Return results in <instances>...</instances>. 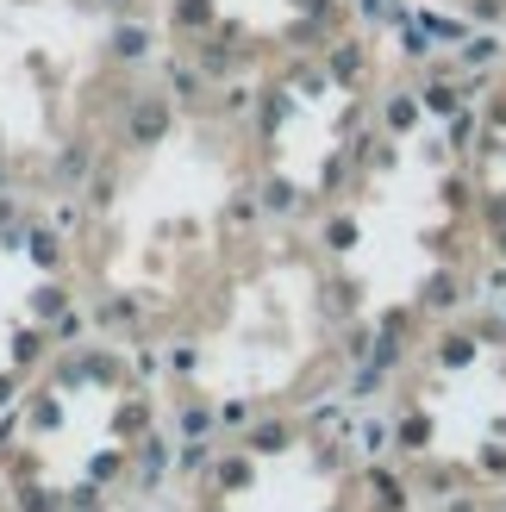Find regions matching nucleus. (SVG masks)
<instances>
[{"label": "nucleus", "instance_id": "obj_1", "mask_svg": "<svg viewBox=\"0 0 506 512\" xmlns=\"http://www.w3.org/2000/svg\"><path fill=\"white\" fill-rule=\"evenodd\" d=\"M269 219L244 94L163 69L57 213L82 331L157 356Z\"/></svg>", "mask_w": 506, "mask_h": 512}, {"label": "nucleus", "instance_id": "obj_2", "mask_svg": "<svg viewBox=\"0 0 506 512\" xmlns=\"http://www.w3.org/2000/svg\"><path fill=\"white\" fill-rule=\"evenodd\" d=\"M469 88L475 69L463 75L413 50L369 150L313 219L363 325L369 375L494 281L469 182Z\"/></svg>", "mask_w": 506, "mask_h": 512}, {"label": "nucleus", "instance_id": "obj_3", "mask_svg": "<svg viewBox=\"0 0 506 512\" xmlns=\"http://www.w3.org/2000/svg\"><path fill=\"white\" fill-rule=\"evenodd\" d=\"M150 363L188 450L257 419L332 406L369 375V344L319 232L300 219H263Z\"/></svg>", "mask_w": 506, "mask_h": 512}, {"label": "nucleus", "instance_id": "obj_4", "mask_svg": "<svg viewBox=\"0 0 506 512\" xmlns=\"http://www.w3.org/2000/svg\"><path fill=\"white\" fill-rule=\"evenodd\" d=\"M163 69L157 0H0V200L63 213Z\"/></svg>", "mask_w": 506, "mask_h": 512}, {"label": "nucleus", "instance_id": "obj_5", "mask_svg": "<svg viewBox=\"0 0 506 512\" xmlns=\"http://www.w3.org/2000/svg\"><path fill=\"white\" fill-rule=\"evenodd\" d=\"M182 463L157 363L100 331H69L0 400V469L25 512H119Z\"/></svg>", "mask_w": 506, "mask_h": 512}, {"label": "nucleus", "instance_id": "obj_6", "mask_svg": "<svg viewBox=\"0 0 506 512\" xmlns=\"http://www.w3.org/2000/svg\"><path fill=\"white\" fill-rule=\"evenodd\" d=\"M369 438L413 494L506 488V306L488 294L375 369Z\"/></svg>", "mask_w": 506, "mask_h": 512}, {"label": "nucleus", "instance_id": "obj_7", "mask_svg": "<svg viewBox=\"0 0 506 512\" xmlns=\"http://www.w3.org/2000/svg\"><path fill=\"white\" fill-rule=\"evenodd\" d=\"M407 63H413L407 38L388 32L369 13L357 32H344L338 44L275 69L269 82H257L244 94L269 219L313 225L332 207L344 175L369 150L375 125L388 113V94H394Z\"/></svg>", "mask_w": 506, "mask_h": 512}, {"label": "nucleus", "instance_id": "obj_8", "mask_svg": "<svg viewBox=\"0 0 506 512\" xmlns=\"http://www.w3.org/2000/svg\"><path fill=\"white\" fill-rule=\"evenodd\" d=\"M382 481L388 463L369 425L338 413V400L200 438L175 463L194 512H369Z\"/></svg>", "mask_w": 506, "mask_h": 512}, {"label": "nucleus", "instance_id": "obj_9", "mask_svg": "<svg viewBox=\"0 0 506 512\" xmlns=\"http://www.w3.org/2000/svg\"><path fill=\"white\" fill-rule=\"evenodd\" d=\"M375 0H157L163 63L188 82L250 94L313 50L338 44Z\"/></svg>", "mask_w": 506, "mask_h": 512}, {"label": "nucleus", "instance_id": "obj_10", "mask_svg": "<svg viewBox=\"0 0 506 512\" xmlns=\"http://www.w3.org/2000/svg\"><path fill=\"white\" fill-rule=\"evenodd\" d=\"M469 182L494 275H506V44L488 50L469 88Z\"/></svg>", "mask_w": 506, "mask_h": 512}, {"label": "nucleus", "instance_id": "obj_11", "mask_svg": "<svg viewBox=\"0 0 506 512\" xmlns=\"http://www.w3.org/2000/svg\"><path fill=\"white\" fill-rule=\"evenodd\" d=\"M432 13H444L450 25H463L475 38H500L506 44V0H425Z\"/></svg>", "mask_w": 506, "mask_h": 512}, {"label": "nucleus", "instance_id": "obj_12", "mask_svg": "<svg viewBox=\"0 0 506 512\" xmlns=\"http://www.w3.org/2000/svg\"><path fill=\"white\" fill-rule=\"evenodd\" d=\"M413 512H506V488H450V494H413Z\"/></svg>", "mask_w": 506, "mask_h": 512}, {"label": "nucleus", "instance_id": "obj_13", "mask_svg": "<svg viewBox=\"0 0 506 512\" xmlns=\"http://www.w3.org/2000/svg\"><path fill=\"white\" fill-rule=\"evenodd\" d=\"M119 512H194V506H188V494L175 488V475H169L163 488H150V494H138L132 506H119Z\"/></svg>", "mask_w": 506, "mask_h": 512}, {"label": "nucleus", "instance_id": "obj_14", "mask_svg": "<svg viewBox=\"0 0 506 512\" xmlns=\"http://www.w3.org/2000/svg\"><path fill=\"white\" fill-rule=\"evenodd\" d=\"M369 512H413V488L400 481L394 469H388V481H382V494L369 500Z\"/></svg>", "mask_w": 506, "mask_h": 512}, {"label": "nucleus", "instance_id": "obj_15", "mask_svg": "<svg viewBox=\"0 0 506 512\" xmlns=\"http://www.w3.org/2000/svg\"><path fill=\"white\" fill-rule=\"evenodd\" d=\"M0 512H25V500L13 494V481H7V469H0Z\"/></svg>", "mask_w": 506, "mask_h": 512}]
</instances>
